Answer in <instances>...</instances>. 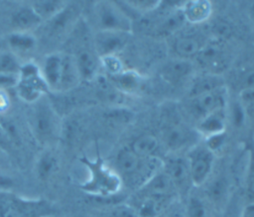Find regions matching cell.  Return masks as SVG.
Listing matches in <instances>:
<instances>
[{"mask_svg":"<svg viewBox=\"0 0 254 217\" xmlns=\"http://www.w3.org/2000/svg\"><path fill=\"white\" fill-rule=\"evenodd\" d=\"M114 166L121 183L137 190L161 169L162 160L141 157L128 147L117 153Z\"/></svg>","mask_w":254,"mask_h":217,"instance_id":"obj_1","label":"cell"},{"mask_svg":"<svg viewBox=\"0 0 254 217\" xmlns=\"http://www.w3.org/2000/svg\"><path fill=\"white\" fill-rule=\"evenodd\" d=\"M27 123L32 136L39 144H51L60 135L59 117L47 96L30 104Z\"/></svg>","mask_w":254,"mask_h":217,"instance_id":"obj_2","label":"cell"},{"mask_svg":"<svg viewBox=\"0 0 254 217\" xmlns=\"http://www.w3.org/2000/svg\"><path fill=\"white\" fill-rule=\"evenodd\" d=\"M53 206L44 199L25 198L8 190H0V217H49Z\"/></svg>","mask_w":254,"mask_h":217,"instance_id":"obj_3","label":"cell"},{"mask_svg":"<svg viewBox=\"0 0 254 217\" xmlns=\"http://www.w3.org/2000/svg\"><path fill=\"white\" fill-rule=\"evenodd\" d=\"M92 17L97 31L121 32L127 34L132 32L133 26L129 15L115 2L101 1L95 3Z\"/></svg>","mask_w":254,"mask_h":217,"instance_id":"obj_4","label":"cell"},{"mask_svg":"<svg viewBox=\"0 0 254 217\" xmlns=\"http://www.w3.org/2000/svg\"><path fill=\"white\" fill-rule=\"evenodd\" d=\"M15 89L18 96L27 104L36 102L50 91L42 76L40 67L33 61L21 64Z\"/></svg>","mask_w":254,"mask_h":217,"instance_id":"obj_5","label":"cell"},{"mask_svg":"<svg viewBox=\"0 0 254 217\" xmlns=\"http://www.w3.org/2000/svg\"><path fill=\"white\" fill-rule=\"evenodd\" d=\"M199 136L197 131L190 129L186 124L171 120L164 124L160 141L165 152L181 154L196 146Z\"/></svg>","mask_w":254,"mask_h":217,"instance_id":"obj_6","label":"cell"},{"mask_svg":"<svg viewBox=\"0 0 254 217\" xmlns=\"http://www.w3.org/2000/svg\"><path fill=\"white\" fill-rule=\"evenodd\" d=\"M83 162L90 171V177L83 185L84 190L104 196L113 194L120 189L122 183L117 173L105 165L100 159L95 161L83 159Z\"/></svg>","mask_w":254,"mask_h":217,"instance_id":"obj_7","label":"cell"},{"mask_svg":"<svg viewBox=\"0 0 254 217\" xmlns=\"http://www.w3.org/2000/svg\"><path fill=\"white\" fill-rule=\"evenodd\" d=\"M186 157L189 163L192 186H202L213 172L215 155L205 145L197 144L188 152Z\"/></svg>","mask_w":254,"mask_h":217,"instance_id":"obj_8","label":"cell"},{"mask_svg":"<svg viewBox=\"0 0 254 217\" xmlns=\"http://www.w3.org/2000/svg\"><path fill=\"white\" fill-rule=\"evenodd\" d=\"M162 169L172 181L178 195H186L191 188L188 159L181 154H168L162 160Z\"/></svg>","mask_w":254,"mask_h":217,"instance_id":"obj_9","label":"cell"},{"mask_svg":"<svg viewBox=\"0 0 254 217\" xmlns=\"http://www.w3.org/2000/svg\"><path fill=\"white\" fill-rule=\"evenodd\" d=\"M227 91L225 86L210 92L189 97L188 109L190 113L198 121L204 116L225 108Z\"/></svg>","mask_w":254,"mask_h":217,"instance_id":"obj_10","label":"cell"},{"mask_svg":"<svg viewBox=\"0 0 254 217\" xmlns=\"http://www.w3.org/2000/svg\"><path fill=\"white\" fill-rule=\"evenodd\" d=\"M129 35L121 32L97 31L94 36V52L98 57L117 55L128 43Z\"/></svg>","mask_w":254,"mask_h":217,"instance_id":"obj_11","label":"cell"},{"mask_svg":"<svg viewBox=\"0 0 254 217\" xmlns=\"http://www.w3.org/2000/svg\"><path fill=\"white\" fill-rule=\"evenodd\" d=\"M207 45V39L201 33H185L179 36L174 44V50L181 58L189 59L198 55Z\"/></svg>","mask_w":254,"mask_h":217,"instance_id":"obj_12","label":"cell"},{"mask_svg":"<svg viewBox=\"0 0 254 217\" xmlns=\"http://www.w3.org/2000/svg\"><path fill=\"white\" fill-rule=\"evenodd\" d=\"M64 54L53 53L46 55L42 67H40L42 76L49 87V90L60 91L62 72H63Z\"/></svg>","mask_w":254,"mask_h":217,"instance_id":"obj_13","label":"cell"},{"mask_svg":"<svg viewBox=\"0 0 254 217\" xmlns=\"http://www.w3.org/2000/svg\"><path fill=\"white\" fill-rule=\"evenodd\" d=\"M80 80H92L99 68L100 59L94 50L80 48L72 54Z\"/></svg>","mask_w":254,"mask_h":217,"instance_id":"obj_14","label":"cell"},{"mask_svg":"<svg viewBox=\"0 0 254 217\" xmlns=\"http://www.w3.org/2000/svg\"><path fill=\"white\" fill-rule=\"evenodd\" d=\"M192 64L189 59L177 57L168 60L161 69L162 77L169 83L176 85L186 80L192 72Z\"/></svg>","mask_w":254,"mask_h":217,"instance_id":"obj_15","label":"cell"},{"mask_svg":"<svg viewBox=\"0 0 254 217\" xmlns=\"http://www.w3.org/2000/svg\"><path fill=\"white\" fill-rule=\"evenodd\" d=\"M137 155L149 158L163 160L164 148L160 139L151 134H144L133 140L129 147Z\"/></svg>","mask_w":254,"mask_h":217,"instance_id":"obj_16","label":"cell"},{"mask_svg":"<svg viewBox=\"0 0 254 217\" xmlns=\"http://www.w3.org/2000/svg\"><path fill=\"white\" fill-rule=\"evenodd\" d=\"M10 23L14 32H31L42 24V20L29 4L17 8L11 15Z\"/></svg>","mask_w":254,"mask_h":217,"instance_id":"obj_17","label":"cell"},{"mask_svg":"<svg viewBox=\"0 0 254 217\" xmlns=\"http://www.w3.org/2000/svg\"><path fill=\"white\" fill-rule=\"evenodd\" d=\"M59 168L60 161L58 156L48 149L38 156L34 165L35 175L42 182L51 180L59 171Z\"/></svg>","mask_w":254,"mask_h":217,"instance_id":"obj_18","label":"cell"},{"mask_svg":"<svg viewBox=\"0 0 254 217\" xmlns=\"http://www.w3.org/2000/svg\"><path fill=\"white\" fill-rule=\"evenodd\" d=\"M205 186V199L212 206H221L224 204L228 191L229 182L225 175H217L209 177L202 185Z\"/></svg>","mask_w":254,"mask_h":217,"instance_id":"obj_19","label":"cell"},{"mask_svg":"<svg viewBox=\"0 0 254 217\" xmlns=\"http://www.w3.org/2000/svg\"><path fill=\"white\" fill-rule=\"evenodd\" d=\"M226 123V112L225 108L216 110L198 121L197 133L203 135L205 138L223 133L225 130Z\"/></svg>","mask_w":254,"mask_h":217,"instance_id":"obj_20","label":"cell"},{"mask_svg":"<svg viewBox=\"0 0 254 217\" xmlns=\"http://www.w3.org/2000/svg\"><path fill=\"white\" fill-rule=\"evenodd\" d=\"M212 6L208 1H188L183 3L182 12L186 22L196 25L206 21L211 15Z\"/></svg>","mask_w":254,"mask_h":217,"instance_id":"obj_21","label":"cell"},{"mask_svg":"<svg viewBox=\"0 0 254 217\" xmlns=\"http://www.w3.org/2000/svg\"><path fill=\"white\" fill-rule=\"evenodd\" d=\"M221 87H224V82H223V79L218 75L216 74L201 75L195 78L191 82L189 89V97L210 92Z\"/></svg>","mask_w":254,"mask_h":217,"instance_id":"obj_22","label":"cell"},{"mask_svg":"<svg viewBox=\"0 0 254 217\" xmlns=\"http://www.w3.org/2000/svg\"><path fill=\"white\" fill-rule=\"evenodd\" d=\"M80 81L78 71L72 54H64L63 72L60 85V91H65L73 88Z\"/></svg>","mask_w":254,"mask_h":217,"instance_id":"obj_23","label":"cell"},{"mask_svg":"<svg viewBox=\"0 0 254 217\" xmlns=\"http://www.w3.org/2000/svg\"><path fill=\"white\" fill-rule=\"evenodd\" d=\"M75 17V11L74 9L68 6V4L65 5V7L59 12L56 16L51 18L50 20L46 21L48 23V32L52 36L60 35L66 31L69 24L72 23L73 18Z\"/></svg>","mask_w":254,"mask_h":217,"instance_id":"obj_24","label":"cell"},{"mask_svg":"<svg viewBox=\"0 0 254 217\" xmlns=\"http://www.w3.org/2000/svg\"><path fill=\"white\" fill-rule=\"evenodd\" d=\"M9 47L19 53H27L32 51L36 45L37 40L31 32H12L7 37Z\"/></svg>","mask_w":254,"mask_h":217,"instance_id":"obj_25","label":"cell"},{"mask_svg":"<svg viewBox=\"0 0 254 217\" xmlns=\"http://www.w3.org/2000/svg\"><path fill=\"white\" fill-rule=\"evenodd\" d=\"M209 206L204 197L191 195L185 205V217H211Z\"/></svg>","mask_w":254,"mask_h":217,"instance_id":"obj_26","label":"cell"},{"mask_svg":"<svg viewBox=\"0 0 254 217\" xmlns=\"http://www.w3.org/2000/svg\"><path fill=\"white\" fill-rule=\"evenodd\" d=\"M66 4L62 1H36L30 5L41 18L42 22H46L61 12Z\"/></svg>","mask_w":254,"mask_h":217,"instance_id":"obj_27","label":"cell"},{"mask_svg":"<svg viewBox=\"0 0 254 217\" xmlns=\"http://www.w3.org/2000/svg\"><path fill=\"white\" fill-rule=\"evenodd\" d=\"M110 77L118 88L127 92L137 89L141 81L139 74L133 70H122L120 73Z\"/></svg>","mask_w":254,"mask_h":217,"instance_id":"obj_28","label":"cell"},{"mask_svg":"<svg viewBox=\"0 0 254 217\" xmlns=\"http://www.w3.org/2000/svg\"><path fill=\"white\" fill-rule=\"evenodd\" d=\"M21 64L14 53L0 52V72L18 73Z\"/></svg>","mask_w":254,"mask_h":217,"instance_id":"obj_29","label":"cell"},{"mask_svg":"<svg viewBox=\"0 0 254 217\" xmlns=\"http://www.w3.org/2000/svg\"><path fill=\"white\" fill-rule=\"evenodd\" d=\"M99 59H100V64H102V66L104 67L106 72L110 74V76H114L120 73L122 70H124L123 64L117 55L102 56V57H99Z\"/></svg>","mask_w":254,"mask_h":217,"instance_id":"obj_30","label":"cell"},{"mask_svg":"<svg viewBox=\"0 0 254 217\" xmlns=\"http://www.w3.org/2000/svg\"><path fill=\"white\" fill-rule=\"evenodd\" d=\"M18 82V73L0 72V90L15 88Z\"/></svg>","mask_w":254,"mask_h":217,"instance_id":"obj_31","label":"cell"},{"mask_svg":"<svg viewBox=\"0 0 254 217\" xmlns=\"http://www.w3.org/2000/svg\"><path fill=\"white\" fill-rule=\"evenodd\" d=\"M158 217H185V205L178 200L169 206Z\"/></svg>","mask_w":254,"mask_h":217,"instance_id":"obj_32","label":"cell"},{"mask_svg":"<svg viewBox=\"0 0 254 217\" xmlns=\"http://www.w3.org/2000/svg\"><path fill=\"white\" fill-rule=\"evenodd\" d=\"M0 150L6 153L8 156L15 150L5 128L0 122Z\"/></svg>","mask_w":254,"mask_h":217,"instance_id":"obj_33","label":"cell"},{"mask_svg":"<svg viewBox=\"0 0 254 217\" xmlns=\"http://www.w3.org/2000/svg\"><path fill=\"white\" fill-rule=\"evenodd\" d=\"M245 116L247 117L246 111L240 102L235 103L232 107V121L236 126H239L244 123Z\"/></svg>","mask_w":254,"mask_h":217,"instance_id":"obj_34","label":"cell"},{"mask_svg":"<svg viewBox=\"0 0 254 217\" xmlns=\"http://www.w3.org/2000/svg\"><path fill=\"white\" fill-rule=\"evenodd\" d=\"M10 106V98L6 90H0V116L5 115Z\"/></svg>","mask_w":254,"mask_h":217,"instance_id":"obj_35","label":"cell"},{"mask_svg":"<svg viewBox=\"0 0 254 217\" xmlns=\"http://www.w3.org/2000/svg\"><path fill=\"white\" fill-rule=\"evenodd\" d=\"M241 217H254V209H253V203L250 202L246 204L242 210Z\"/></svg>","mask_w":254,"mask_h":217,"instance_id":"obj_36","label":"cell"},{"mask_svg":"<svg viewBox=\"0 0 254 217\" xmlns=\"http://www.w3.org/2000/svg\"><path fill=\"white\" fill-rule=\"evenodd\" d=\"M8 162V155L0 150V165L6 164Z\"/></svg>","mask_w":254,"mask_h":217,"instance_id":"obj_37","label":"cell"},{"mask_svg":"<svg viewBox=\"0 0 254 217\" xmlns=\"http://www.w3.org/2000/svg\"><path fill=\"white\" fill-rule=\"evenodd\" d=\"M49 217H56L55 215H52V216H49Z\"/></svg>","mask_w":254,"mask_h":217,"instance_id":"obj_38","label":"cell"},{"mask_svg":"<svg viewBox=\"0 0 254 217\" xmlns=\"http://www.w3.org/2000/svg\"><path fill=\"white\" fill-rule=\"evenodd\" d=\"M216 217H224V216H216Z\"/></svg>","mask_w":254,"mask_h":217,"instance_id":"obj_39","label":"cell"}]
</instances>
